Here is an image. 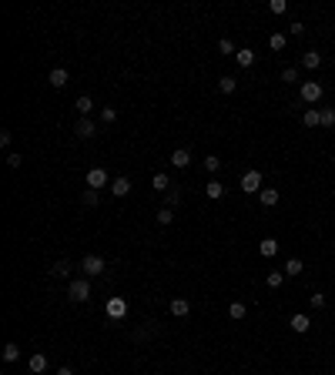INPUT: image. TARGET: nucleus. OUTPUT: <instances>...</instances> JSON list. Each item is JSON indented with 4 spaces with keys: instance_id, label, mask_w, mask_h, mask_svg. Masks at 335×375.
I'll use <instances>...</instances> for the list:
<instances>
[{
    "instance_id": "4be33fe9",
    "label": "nucleus",
    "mask_w": 335,
    "mask_h": 375,
    "mask_svg": "<svg viewBox=\"0 0 335 375\" xmlns=\"http://www.w3.org/2000/svg\"><path fill=\"white\" fill-rule=\"evenodd\" d=\"M17 358H20V345L7 342V345H4V362H17Z\"/></svg>"
},
{
    "instance_id": "9b49d317",
    "label": "nucleus",
    "mask_w": 335,
    "mask_h": 375,
    "mask_svg": "<svg viewBox=\"0 0 335 375\" xmlns=\"http://www.w3.org/2000/svg\"><path fill=\"white\" fill-rule=\"evenodd\" d=\"M111 194H114V198L131 194V181H128V178H114V181H111Z\"/></svg>"
},
{
    "instance_id": "cd10ccee",
    "label": "nucleus",
    "mask_w": 335,
    "mask_h": 375,
    "mask_svg": "<svg viewBox=\"0 0 335 375\" xmlns=\"http://www.w3.org/2000/svg\"><path fill=\"white\" fill-rule=\"evenodd\" d=\"M50 272H54L57 278H67V275H70V262H67V258H60V262H57V265L50 268Z\"/></svg>"
},
{
    "instance_id": "c756f323",
    "label": "nucleus",
    "mask_w": 335,
    "mask_h": 375,
    "mask_svg": "<svg viewBox=\"0 0 335 375\" xmlns=\"http://www.w3.org/2000/svg\"><path fill=\"white\" fill-rule=\"evenodd\" d=\"M174 221V208H158V224H171Z\"/></svg>"
},
{
    "instance_id": "6e6552de",
    "label": "nucleus",
    "mask_w": 335,
    "mask_h": 375,
    "mask_svg": "<svg viewBox=\"0 0 335 375\" xmlns=\"http://www.w3.org/2000/svg\"><path fill=\"white\" fill-rule=\"evenodd\" d=\"M67 80H70V74H67V67H54V70L47 74V84H50V88H64Z\"/></svg>"
},
{
    "instance_id": "7ed1b4c3",
    "label": "nucleus",
    "mask_w": 335,
    "mask_h": 375,
    "mask_svg": "<svg viewBox=\"0 0 335 375\" xmlns=\"http://www.w3.org/2000/svg\"><path fill=\"white\" fill-rule=\"evenodd\" d=\"M322 84H318V80H305V84H302V100H305V104H318V100H322Z\"/></svg>"
},
{
    "instance_id": "f03ea898",
    "label": "nucleus",
    "mask_w": 335,
    "mask_h": 375,
    "mask_svg": "<svg viewBox=\"0 0 335 375\" xmlns=\"http://www.w3.org/2000/svg\"><path fill=\"white\" fill-rule=\"evenodd\" d=\"M104 258H100V254H88V258H84V262H80V272H84V275L88 278H98V275H104Z\"/></svg>"
},
{
    "instance_id": "f3484780",
    "label": "nucleus",
    "mask_w": 335,
    "mask_h": 375,
    "mask_svg": "<svg viewBox=\"0 0 335 375\" xmlns=\"http://www.w3.org/2000/svg\"><path fill=\"white\" fill-rule=\"evenodd\" d=\"M234 60H238V67H252V64H255V50H248V47H242V50L234 54Z\"/></svg>"
},
{
    "instance_id": "1a4fd4ad",
    "label": "nucleus",
    "mask_w": 335,
    "mask_h": 375,
    "mask_svg": "<svg viewBox=\"0 0 335 375\" xmlns=\"http://www.w3.org/2000/svg\"><path fill=\"white\" fill-rule=\"evenodd\" d=\"M188 164H191V151H188V148L171 151V168H178V171H181V168H188Z\"/></svg>"
},
{
    "instance_id": "2eb2a0df",
    "label": "nucleus",
    "mask_w": 335,
    "mask_h": 375,
    "mask_svg": "<svg viewBox=\"0 0 335 375\" xmlns=\"http://www.w3.org/2000/svg\"><path fill=\"white\" fill-rule=\"evenodd\" d=\"M282 272H285V275H288V278H295V275H302V272H305V265H302V258H288Z\"/></svg>"
},
{
    "instance_id": "423d86ee",
    "label": "nucleus",
    "mask_w": 335,
    "mask_h": 375,
    "mask_svg": "<svg viewBox=\"0 0 335 375\" xmlns=\"http://www.w3.org/2000/svg\"><path fill=\"white\" fill-rule=\"evenodd\" d=\"M88 188H94V191H98V188H108V171H104V168H90L88 171Z\"/></svg>"
},
{
    "instance_id": "5701e85b",
    "label": "nucleus",
    "mask_w": 335,
    "mask_h": 375,
    "mask_svg": "<svg viewBox=\"0 0 335 375\" xmlns=\"http://www.w3.org/2000/svg\"><path fill=\"white\" fill-rule=\"evenodd\" d=\"M204 191H208V198H212V201H218V198H222V194H224V184H222V181H214V178H212Z\"/></svg>"
},
{
    "instance_id": "4c0bfd02",
    "label": "nucleus",
    "mask_w": 335,
    "mask_h": 375,
    "mask_svg": "<svg viewBox=\"0 0 335 375\" xmlns=\"http://www.w3.org/2000/svg\"><path fill=\"white\" fill-rule=\"evenodd\" d=\"M20 164H24V158H20V154H7V168H14V171H17Z\"/></svg>"
},
{
    "instance_id": "20e7f679",
    "label": "nucleus",
    "mask_w": 335,
    "mask_h": 375,
    "mask_svg": "<svg viewBox=\"0 0 335 375\" xmlns=\"http://www.w3.org/2000/svg\"><path fill=\"white\" fill-rule=\"evenodd\" d=\"M242 191H245V194H258V191H262V171H245Z\"/></svg>"
},
{
    "instance_id": "aec40b11",
    "label": "nucleus",
    "mask_w": 335,
    "mask_h": 375,
    "mask_svg": "<svg viewBox=\"0 0 335 375\" xmlns=\"http://www.w3.org/2000/svg\"><path fill=\"white\" fill-rule=\"evenodd\" d=\"M318 64H322V54H318V50H308V54H302V67H308V70H315Z\"/></svg>"
},
{
    "instance_id": "39448f33",
    "label": "nucleus",
    "mask_w": 335,
    "mask_h": 375,
    "mask_svg": "<svg viewBox=\"0 0 335 375\" xmlns=\"http://www.w3.org/2000/svg\"><path fill=\"white\" fill-rule=\"evenodd\" d=\"M128 315V298H121V295H114L111 302H108V318H124Z\"/></svg>"
},
{
    "instance_id": "9d476101",
    "label": "nucleus",
    "mask_w": 335,
    "mask_h": 375,
    "mask_svg": "<svg viewBox=\"0 0 335 375\" xmlns=\"http://www.w3.org/2000/svg\"><path fill=\"white\" fill-rule=\"evenodd\" d=\"M171 315H174V318H188L191 315V302L188 298H174V302H171Z\"/></svg>"
},
{
    "instance_id": "a878e982",
    "label": "nucleus",
    "mask_w": 335,
    "mask_h": 375,
    "mask_svg": "<svg viewBox=\"0 0 335 375\" xmlns=\"http://www.w3.org/2000/svg\"><path fill=\"white\" fill-rule=\"evenodd\" d=\"M285 44H288L285 34H272V37H268V47H272V50H285Z\"/></svg>"
},
{
    "instance_id": "7c9ffc66",
    "label": "nucleus",
    "mask_w": 335,
    "mask_h": 375,
    "mask_svg": "<svg viewBox=\"0 0 335 375\" xmlns=\"http://www.w3.org/2000/svg\"><path fill=\"white\" fill-rule=\"evenodd\" d=\"M218 168H222V158H214V154H208V158H204V171H208V174H214Z\"/></svg>"
},
{
    "instance_id": "a19ab883",
    "label": "nucleus",
    "mask_w": 335,
    "mask_h": 375,
    "mask_svg": "<svg viewBox=\"0 0 335 375\" xmlns=\"http://www.w3.org/2000/svg\"><path fill=\"white\" fill-rule=\"evenodd\" d=\"M57 375H74V372H70V368L64 365V368H57Z\"/></svg>"
},
{
    "instance_id": "0eeeda50",
    "label": "nucleus",
    "mask_w": 335,
    "mask_h": 375,
    "mask_svg": "<svg viewBox=\"0 0 335 375\" xmlns=\"http://www.w3.org/2000/svg\"><path fill=\"white\" fill-rule=\"evenodd\" d=\"M74 134H78V138H94V134H98V124L90 121V118H80V121L74 124Z\"/></svg>"
},
{
    "instance_id": "a211bd4d",
    "label": "nucleus",
    "mask_w": 335,
    "mask_h": 375,
    "mask_svg": "<svg viewBox=\"0 0 335 375\" xmlns=\"http://www.w3.org/2000/svg\"><path fill=\"white\" fill-rule=\"evenodd\" d=\"M228 315H232L234 322H242L248 315V305H245V302H232V305H228Z\"/></svg>"
},
{
    "instance_id": "f704fd0d",
    "label": "nucleus",
    "mask_w": 335,
    "mask_h": 375,
    "mask_svg": "<svg viewBox=\"0 0 335 375\" xmlns=\"http://www.w3.org/2000/svg\"><path fill=\"white\" fill-rule=\"evenodd\" d=\"M218 50H222V54H238V50H234V44H232V40H228V37H222V40H218Z\"/></svg>"
},
{
    "instance_id": "c85d7f7f",
    "label": "nucleus",
    "mask_w": 335,
    "mask_h": 375,
    "mask_svg": "<svg viewBox=\"0 0 335 375\" xmlns=\"http://www.w3.org/2000/svg\"><path fill=\"white\" fill-rule=\"evenodd\" d=\"M234 88H238V80L234 78H222L218 80V90H222V94H234Z\"/></svg>"
},
{
    "instance_id": "412c9836",
    "label": "nucleus",
    "mask_w": 335,
    "mask_h": 375,
    "mask_svg": "<svg viewBox=\"0 0 335 375\" xmlns=\"http://www.w3.org/2000/svg\"><path fill=\"white\" fill-rule=\"evenodd\" d=\"M74 108H78V114H80V118H88L90 110H94V100H90L88 94H80V98H78V104H74Z\"/></svg>"
},
{
    "instance_id": "c9c22d12",
    "label": "nucleus",
    "mask_w": 335,
    "mask_h": 375,
    "mask_svg": "<svg viewBox=\"0 0 335 375\" xmlns=\"http://www.w3.org/2000/svg\"><path fill=\"white\" fill-rule=\"evenodd\" d=\"M282 80H298V67H285V70H282Z\"/></svg>"
},
{
    "instance_id": "2f4dec72",
    "label": "nucleus",
    "mask_w": 335,
    "mask_h": 375,
    "mask_svg": "<svg viewBox=\"0 0 335 375\" xmlns=\"http://www.w3.org/2000/svg\"><path fill=\"white\" fill-rule=\"evenodd\" d=\"M80 201H84V204H88V208H94V204H98V191H94V188H88V191H84V194H80Z\"/></svg>"
},
{
    "instance_id": "473e14b6",
    "label": "nucleus",
    "mask_w": 335,
    "mask_h": 375,
    "mask_svg": "<svg viewBox=\"0 0 335 375\" xmlns=\"http://www.w3.org/2000/svg\"><path fill=\"white\" fill-rule=\"evenodd\" d=\"M322 128H335V108L322 110Z\"/></svg>"
},
{
    "instance_id": "dca6fc26",
    "label": "nucleus",
    "mask_w": 335,
    "mask_h": 375,
    "mask_svg": "<svg viewBox=\"0 0 335 375\" xmlns=\"http://www.w3.org/2000/svg\"><path fill=\"white\" fill-rule=\"evenodd\" d=\"M151 188H154V191H171V178H168L164 171H158V174L151 178Z\"/></svg>"
},
{
    "instance_id": "72a5a7b5",
    "label": "nucleus",
    "mask_w": 335,
    "mask_h": 375,
    "mask_svg": "<svg viewBox=\"0 0 335 375\" xmlns=\"http://www.w3.org/2000/svg\"><path fill=\"white\" fill-rule=\"evenodd\" d=\"M100 121L114 124V121H118V110H114V108H100Z\"/></svg>"
},
{
    "instance_id": "b1692460",
    "label": "nucleus",
    "mask_w": 335,
    "mask_h": 375,
    "mask_svg": "<svg viewBox=\"0 0 335 375\" xmlns=\"http://www.w3.org/2000/svg\"><path fill=\"white\" fill-rule=\"evenodd\" d=\"M30 372H37V375H40V372H47V355H40V352H37V355H30Z\"/></svg>"
},
{
    "instance_id": "6ab92c4d",
    "label": "nucleus",
    "mask_w": 335,
    "mask_h": 375,
    "mask_svg": "<svg viewBox=\"0 0 335 375\" xmlns=\"http://www.w3.org/2000/svg\"><path fill=\"white\" fill-rule=\"evenodd\" d=\"M292 328H295V332H308V328H312V318H308V315H292Z\"/></svg>"
},
{
    "instance_id": "e433bc0d",
    "label": "nucleus",
    "mask_w": 335,
    "mask_h": 375,
    "mask_svg": "<svg viewBox=\"0 0 335 375\" xmlns=\"http://www.w3.org/2000/svg\"><path fill=\"white\" fill-rule=\"evenodd\" d=\"M268 7H272V14H285V10H288V4H285V0H272Z\"/></svg>"
},
{
    "instance_id": "58836bf2",
    "label": "nucleus",
    "mask_w": 335,
    "mask_h": 375,
    "mask_svg": "<svg viewBox=\"0 0 335 375\" xmlns=\"http://www.w3.org/2000/svg\"><path fill=\"white\" fill-rule=\"evenodd\" d=\"M308 302H312V308H322V305H325V295H318V292H315V295H308Z\"/></svg>"
},
{
    "instance_id": "393cba45",
    "label": "nucleus",
    "mask_w": 335,
    "mask_h": 375,
    "mask_svg": "<svg viewBox=\"0 0 335 375\" xmlns=\"http://www.w3.org/2000/svg\"><path fill=\"white\" fill-rule=\"evenodd\" d=\"M282 282H285V272H282V268L278 272H268V278H265L268 288H282Z\"/></svg>"
},
{
    "instance_id": "bb28decb",
    "label": "nucleus",
    "mask_w": 335,
    "mask_h": 375,
    "mask_svg": "<svg viewBox=\"0 0 335 375\" xmlns=\"http://www.w3.org/2000/svg\"><path fill=\"white\" fill-rule=\"evenodd\" d=\"M178 204H181V191H174V188L164 191V208H178Z\"/></svg>"
},
{
    "instance_id": "f8f14e48",
    "label": "nucleus",
    "mask_w": 335,
    "mask_h": 375,
    "mask_svg": "<svg viewBox=\"0 0 335 375\" xmlns=\"http://www.w3.org/2000/svg\"><path fill=\"white\" fill-rule=\"evenodd\" d=\"M302 124H305V128H318V124H322V110H318V108H308L305 114H302Z\"/></svg>"
},
{
    "instance_id": "f257e3e1",
    "label": "nucleus",
    "mask_w": 335,
    "mask_h": 375,
    "mask_svg": "<svg viewBox=\"0 0 335 375\" xmlns=\"http://www.w3.org/2000/svg\"><path fill=\"white\" fill-rule=\"evenodd\" d=\"M67 295H70V302H88V298H90V282H88V278H70Z\"/></svg>"
},
{
    "instance_id": "ea45409f",
    "label": "nucleus",
    "mask_w": 335,
    "mask_h": 375,
    "mask_svg": "<svg viewBox=\"0 0 335 375\" xmlns=\"http://www.w3.org/2000/svg\"><path fill=\"white\" fill-rule=\"evenodd\" d=\"M10 141H14L10 131H0V144H4V148H10Z\"/></svg>"
},
{
    "instance_id": "ddd939ff",
    "label": "nucleus",
    "mask_w": 335,
    "mask_h": 375,
    "mask_svg": "<svg viewBox=\"0 0 335 375\" xmlns=\"http://www.w3.org/2000/svg\"><path fill=\"white\" fill-rule=\"evenodd\" d=\"M258 198H262L265 208H275V204H278V191H275V188H262V191H258Z\"/></svg>"
},
{
    "instance_id": "4468645a",
    "label": "nucleus",
    "mask_w": 335,
    "mask_h": 375,
    "mask_svg": "<svg viewBox=\"0 0 335 375\" xmlns=\"http://www.w3.org/2000/svg\"><path fill=\"white\" fill-rule=\"evenodd\" d=\"M258 252H262V258H275V254H278V242H275V238H265V242L258 244Z\"/></svg>"
}]
</instances>
